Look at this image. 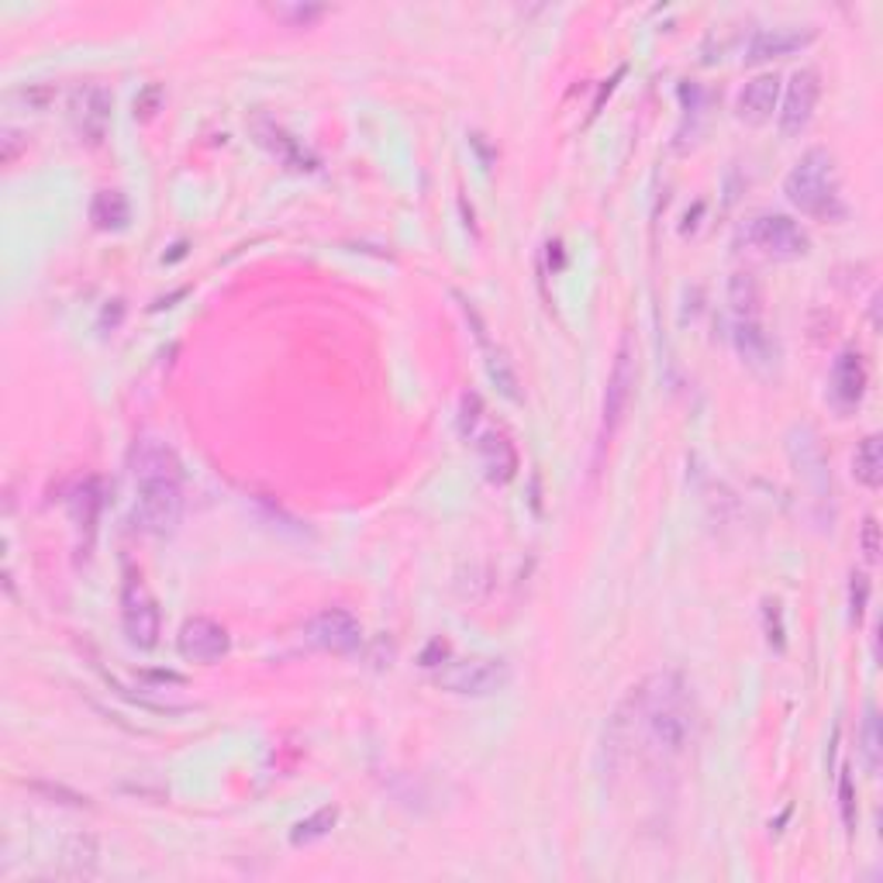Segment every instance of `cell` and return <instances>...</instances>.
Returning <instances> with one entry per match:
<instances>
[{"label": "cell", "mask_w": 883, "mask_h": 883, "mask_svg": "<svg viewBox=\"0 0 883 883\" xmlns=\"http://www.w3.org/2000/svg\"><path fill=\"white\" fill-rule=\"evenodd\" d=\"M880 553V525H876V517H866L863 522V556L873 563Z\"/></svg>", "instance_id": "31"}, {"label": "cell", "mask_w": 883, "mask_h": 883, "mask_svg": "<svg viewBox=\"0 0 883 883\" xmlns=\"http://www.w3.org/2000/svg\"><path fill=\"white\" fill-rule=\"evenodd\" d=\"M732 342L739 356L756 370H770L777 359V346L770 339V331L759 325V318H736L732 321Z\"/></svg>", "instance_id": "17"}, {"label": "cell", "mask_w": 883, "mask_h": 883, "mask_svg": "<svg viewBox=\"0 0 883 883\" xmlns=\"http://www.w3.org/2000/svg\"><path fill=\"white\" fill-rule=\"evenodd\" d=\"M511 684V663L504 659H455L439 666L435 687L460 697H491Z\"/></svg>", "instance_id": "6"}, {"label": "cell", "mask_w": 883, "mask_h": 883, "mask_svg": "<svg viewBox=\"0 0 883 883\" xmlns=\"http://www.w3.org/2000/svg\"><path fill=\"white\" fill-rule=\"evenodd\" d=\"M253 135H256V142H259L266 152H273V156H277L287 170L315 173V170L321 166L315 152H311L308 145H304L300 138H294L287 129H280L277 121H269V117H253Z\"/></svg>", "instance_id": "11"}, {"label": "cell", "mask_w": 883, "mask_h": 883, "mask_svg": "<svg viewBox=\"0 0 883 883\" xmlns=\"http://www.w3.org/2000/svg\"><path fill=\"white\" fill-rule=\"evenodd\" d=\"M325 8H277V14H284V18H297V21H311V18H318Z\"/></svg>", "instance_id": "34"}, {"label": "cell", "mask_w": 883, "mask_h": 883, "mask_svg": "<svg viewBox=\"0 0 883 883\" xmlns=\"http://www.w3.org/2000/svg\"><path fill=\"white\" fill-rule=\"evenodd\" d=\"M777 101H780V76L763 73L739 90L736 114H739V121H746V125H767L777 111Z\"/></svg>", "instance_id": "16"}, {"label": "cell", "mask_w": 883, "mask_h": 883, "mask_svg": "<svg viewBox=\"0 0 883 883\" xmlns=\"http://www.w3.org/2000/svg\"><path fill=\"white\" fill-rule=\"evenodd\" d=\"M839 801H842V821H845V829L852 832V829H856V794H852V777L849 773L839 777Z\"/></svg>", "instance_id": "29"}, {"label": "cell", "mask_w": 883, "mask_h": 883, "mask_svg": "<svg viewBox=\"0 0 883 883\" xmlns=\"http://www.w3.org/2000/svg\"><path fill=\"white\" fill-rule=\"evenodd\" d=\"M635 380H638V362H635V346L625 335L618 342L612 373H607V387H604V408H600V432H597V455L612 445V439L618 435L622 421L632 408L635 398Z\"/></svg>", "instance_id": "4"}, {"label": "cell", "mask_w": 883, "mask_h": 883, "mask_svg": "<svg viewBox=\"0 0 883 883\" xmlns=\"http://www.w3.org/2000/svg\"><path fill=\"white\" fill-rule=\"evenodd\" d=\"M111 94L97 83H83L70 94V117L86 142H101L111 121Z\"/></svg>", "instance_id": "12"}, {"label": "cell", "mask_w": 883, "mask_h": 883, "mask_svg": "<svg viewBox=\"0 0 883 883\" xmlns=\"http://www.w3.org/2000/svg\"><path fill=\"white\" fill-rule=\"evenodd\" d=\"M694 700L680 674H656L638 684L612 721V736L638 732L646 752L656 759H677L694 742Z\"/></svg>", "instance_id": "1"}, {"label": "cell", "mask_w": 883, "mask_h": 883, "mask_svg": "<svg viewBox=\"0 0 883 883\" xmlns=\"http://www.w3.org/2000/svg\"><path fill=\"white\" fill-rule=\"evenodd\" d=\"M866 600H870V581H866L863 573H852V584H849V604H852V618H856V622H863Z\"/></svg>", "instance_id": "28"}, {"label": "cell", "mask_w": 883, "mask_h": 883, "mask_svg": "<svg viewBox=\"0 0 883 883\" xmlns=\"http://www.w3.org/2000/svg\"><path fill=\"white\" fill-rule=\"evenodd\" d=\"M304 638L321 653L349 656L362 646V628L346 607H325V612H318L308 625H304Z\"/></svg>", "instance_id": "8"}, {"label": "cell", "mask_w": 883, "mask_h": 883, "mask_svg": "<svg viewBox=\"0 0 883 883\" xmlns=\"http://www.w3.org/2000/svg\"><path fill=\"white\" fill-rule=\"evenodd\" d=\"M121 628H125L135 649H152L160 643V604L142 584V576H129L125 587H121Z\"/></svg>", "instance_id": "7"}, {"label": "cell", "mask_w": 883, "mask_h": 883, "mask_svg": "<svg viewBox=\"0 0 883 883\" xmlns=\"http://www.w3.org/2000/svg\"><path fill=\"white\" fill-rule=\"evenodd\" d=\"M97 507H101V483L97 480H83L73 494V514L76 522L94 528V517H97Z\"/></svg>", "instance_id": "24"}, {"label": "cell", "mask_w": 883, "mask_h": 883, "mask_svg": "<svg viewBox=\"0 0 883 883\" xmlns=\"http://www.w3.org/2000/svg\"><path fill=\"white\" fill-rule=\"evenodd\" d=\"M473 445H476V455H480V466H483V476L491 483H511L514 473H517V452L511 445V439L497 429H480L473 435Z\"/></svg>", "instance_id": "14"}, {"label": "cell", "mask_w": 883, "mask_h": 883, "mask_svg": "<svg viewBox=\"0 0 883 883\" xmlns=\"http://www.w3.org/2000/svg\"><path fill=\"white\" fill-rule=\"evenodd\" d=\"M783 194L801 215L818 222H842L845 201L839 187V170L829 148H808L783 179Z\"/></svg>", "instance_id": "3"}, {"label": "cell", "mask_w": 883, "mask_h": 883, "mask_svg": "<svg viewBox=\"0 0 883 883\" xmlns=\"http://www.w3.org/2000/svg\"><path fill=\"white\" fill-rule=\"evenodd\" d=\"M0 145H4V148H0V160H4V163H14V160H18V152L28 145V138H24L21 132H14V129H4V138H0Z\"/></svg>", "instance_id": "30"}, {"label": "cell", "mask_w": 883, "mask_h": 883, "mask_svg": "<svg viewBox=\"0 0 883 883\" xmlns=\"http://www.w3.org/2000/svg\"><path fill=\"white\" fill-rule=\"evenodd\" d=\"M728 304H732L736 318H759V304H763V294H759V284L749 273H736L728 280Z\"/></svg>", "instance_id": "21"}, {"label": "cell", "mask_w": 883, "mask_h": 883, "mask_svg": "<svg viewBox=\"0 0 883 883\" xmlns=\"http://www.w3.org/2000/svg\"><path fill=\"white\" fill-rule=\"evenodd\" d=\"M156 107H160V86H148L145 94L135 101V114H142V117H152V114H156Z\"/></svg>", "instance_id": "32"}, {"label": "cell", "mask_w": 883, "mask_h": 883, "mask_svg": "<svg viewBox=\"0 0 883 883\" xmlns=\"http://www.w3.org/2000/svg\"><path fill=\"white\" fill-rule=\"evenodd\" d=\"M335 821H339V808H335V804H328V808H318L311 818L297 821L294 832H290V842H294V845H311V842L325 839V835L335 829Z\"/></svg>", "instance_id": "22"}, {"label": "cell", "mask_w": 883, "mask_h": 883, "mask_svg": "<svg viewBox=\"0 0 883 883\" xmlns=\"http://www.w3.org/2000/svg\"><path fill=\"white\" fill-rule=\"evenodd\" d=\"M790 452H794V463H798V473H801V476L818 480V483H825V480H829L825 455H821V445H818V439H814L811 429H798V432H794V442H790Z\"/></svg>", "instance_id": "19"}, {"label": "cell", "mask_w": 883, "mask_h": 883, "mask_svg": "<svg viewBox=\"0 0 883 883\" xmlns=\"http://www.w3.org/2000/svg\"><path fill=\"white\" fill-rule=\"evenodd\" d=\"M739 235L746 238V246L767 253L770 259H801L811 249L808 232L780 211H759L742 225Z\"/></svg>", "instance_id": "5"}, {"label": "cell", "mask_w": 883, "mask_h": 883, "mask_svg": "<svg viewBox=\"0 0 883 883\" xmlns=\"http://www.w3.org/2000/svg\"><path fill=\"white\" fill-rule=\"evenodd\" d=\"M814 28H794V24H783V28H759V32L749 39V49H746V63H767V59H777V55H790L804 45L814 42Z\"/></svg>", "instance_id": "13"}, {"label": "cell", "mask_w": 883, "mask_h": 883, "mask_svg": "<svg viewBox=\"0 0 883 883\" xmlns=\"http://www.w3.org/2000/svg\"><path fill=\"white\" fill-rule=\"evenodd\" d=\"M866 362L856 349H842L832 362V401L842 411H852L866 393Z\"/></svg>", "instance_id": "15"}, {"label": "cell", "mask_w": 883, "mask_h": 883, "mask_svg": "<svg viewBox=\"0 0 883 883\" xmlns=\"http://www.w3.org/2000/svg\"><path fill=\"white\" fill-rule=\"evenodd\" d=\"M483 424V401L480 393H463V408H460V429L466 439H473Z\"/></svg>", "instance_id": "26"}, {"label": "cell", "mask_w": 883, "mask_h": 883, "mask_svg": "<svg viewBox=\"0 0 883 883\" xmlns=\"http://www.w3.org/2000/svg\"><path fill=\"white\" fill-rule=\"evenodd\" d=\"M818 94H821V80H818L814 70L804 66V70H798L794 76H790L783 104H780V135L783 138H798L811 125Z\"/></svg>", "instance_id": "9"}, {"label": "cell", "mask_w": 883, "mask_h": 883, "mask_svg": "<svg viewBox=\"0 0 883 883\" xmlns=\"http://www.w3.org/2000/svg\"><path fill=\"white\" fill-rule=\"evenodd\" d=\"M90 222H94L101 232H121L129 228L132 222V207H129V197L121 191H101L90 204Z\"/></svg>", "instance_id": "18"}, {"label": "cell", "mask_w": 883, "mask_h": 883, "mask_svg": "<svg viewBox=\"0 0 883 883\" xmlns=\"http://www.w3.org/2000/svg\"><path fill=\"white\" fill-rule=\"evenodd\" d=\"M449 656V646L442 643V638H435V643L421 653V666H442V659Z\"/></svg>", "instance_id": "33"}, {"label": "cell", "mask_w": 883, "mask_h": 883, "mask_svg": "<svg viewBox=\"0 0 883 883\" xmlns=\"http://www.w3.org/2000/svg\"><path fill=\"white\" fill-rule=\"evenodd\" d=\"M863 756H866V770L876 773L880 770V721L873 708H866V718H863Z\"/></svg>", "instance_id": "25"}, {"label": "cell", "mask_w": 883, "mask_h": 883, "mask_svg": "<svg viewBox=\"0 0 883 883\" xmlns=\"http://www.w3.org/2000/svg\"><path fill=\"white\" fill-rule=\"evenodd\" d=\"M852 476H856L863 486H870V491H876V486L883 483V442L880 435H866L856 449V455H852Z\"/></svg>", "instance_id": "20"}, {"label": "cell", "mask_w": 883, "mask_h": 883, "mask_svg": "<svg viewBox=\"0 0 883 883\" xmlns=\"http://www.w3.org/2000/svg\"><path fill=\"white\" fill-rule=\"evenodd\" d=\"M35 790V794H42V798H52L55 804H70V808H86L90 801L83 798V794H76V790H70V787H59V783H28Z\"/></svg>", "instance_id": "27"}, {"label": "cell", "mask_w": 883, "mask_h": 883, "mask_svg": "<svg viewBox=\"0 0 883 883\" xmlns=\"http://www.w3.org/2000/svg\"><path fill=\"white\" fill-rule=\"evenodd\" d=\"M129 466L135 476V525L148 535H170L184 514V473L173 449L160 439H138Z\"/></svg>", "instance_id": "2"}, {"label": "cell", "mask_w": 883, "mask_h": 883, "mask_svg": "<svg viewBox=\"0 0 883 883\" xmlns=\"http://www.w3.org/2000/svg\"><path fill=\"white\" fill-rule=\"evenodd\" d=\"M232 649L228 628L218 625L215 618H191L179 628V656L201 663V666H215L218 659H225Z\"/></svg>", "instance_id": "10"}, {"label": "cell", "mask_w": 883, "mask_h": 883, "mask_svg": "<svg viewBox=\"0 0 883 883\" xmlns=\"http://www.w3.org/2000/svg\"><path fill=\"white\" fill-rule=\"evenodd\" d=\"M480 346L486 349V373H491L497 390L504 393L507 401H522V390H517V377H514L511 359L501 349H491V342H480Z\"/></svg>", "instance_id": "23"}]
</instances>
